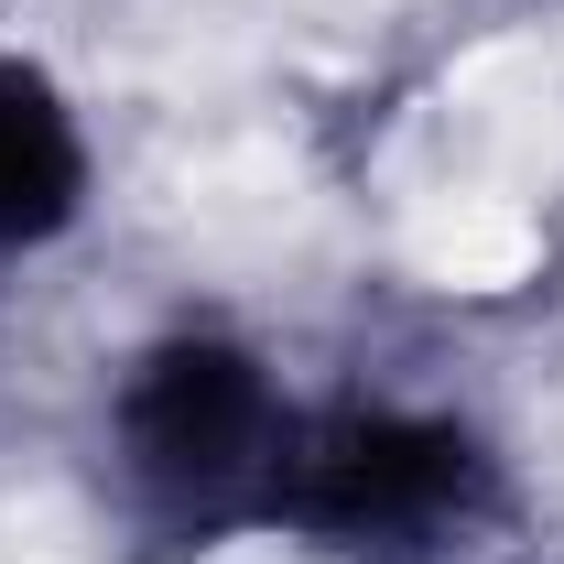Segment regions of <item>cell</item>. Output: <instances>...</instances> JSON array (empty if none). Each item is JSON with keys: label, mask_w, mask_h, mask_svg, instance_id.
Returning a JSON list of instances; mask_svg holds the SVG:
<instances>
[{"label": "cell", "mask_w": 564, "mask_h": 564, "mask_svg": "<svg viewBox=\"0 0 564 564\" xmlns=\"http://www.w3.org/2000/svg\"><path fill=\"white\" fill-rule=\"evenodd\" d=\"M131 434H141V467L152 478H228L250 445H261V380L239 369L228 348H174L131 402Z\"/></svg>", "instance_id": "1"}, {"label": "cell", "mask_w": 564, "mask_h": 564, "mask_svg": "<svg viewBox=\"0 0 564 564\" xmlns=\"http://www.w3.org/2000/svg\"><path fill=\"white\" fill-rule=\"evenodd\" d=\"M456 478H467V445L423 434V423H358L326 456H304V499L348 532L358 521H423V510L456 499Z\"/></svg>", "instance_id": "2"}, {"label": "cell", "mask_w": 564, "mask_h": 564, "mask_svg": "<svg viewBox=\"0 0 564 564\" xmlns=\"http://www.w3.org/2000/svg\"><path fill=\"white\" fill-rule=\"evenodd\" d=\"M76 196V141L55 98L22 66H0V228H55Z\"/></svg>", "instance_id": "3"}]
</instances>
